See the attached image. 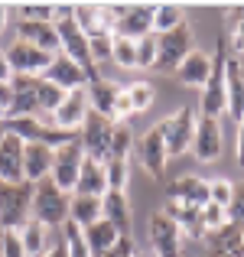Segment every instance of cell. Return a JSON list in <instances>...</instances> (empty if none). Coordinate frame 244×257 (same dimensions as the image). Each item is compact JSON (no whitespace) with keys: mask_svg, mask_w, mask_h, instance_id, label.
<instances>
[{"mask_svg":"<svg viewBox=\"0 0 244 257\" xmlns=\"http://www.w3.org/2000/svg\"><path fill=\"white\" fill-rule=\"evenodd\" d=\"M56 33H59V52L69 56L72 62H78L91 78H98V65H94V59H91L88 36L75 23V13H72L69 4H56Z\"/></svg>","mask_w":244,"mask_h":257,"instance_id":"obj_1","label":"cell"},{"mask_svg":"<svg viewBox=\"0 0 244 257\" xmlns=\"http://www.w3.org/2000/svg\"><path fill=\"white\" fill-rule=\"evenodd\" d=\"M33 218L46 228H62L72 218V195L62 192L52 179L33 186Z\"/></svg>","mask_w":244,"mask_h":257,"instance_id":"obj_2","label":"cell"},{"mask_svg":"<svg viewBox=\"0 0 244 257\" xmlns=\"http://www.w3.org/2000/svg\"><path fill=\"white\" fill-rule=\"evenodd\" d=\"M225 36L218 39V49L212 52V72H208V82L202 88L199 98V114L218 120L221 114H228V78H225V62H228V49H225Z\"/></svg>","mask_w":244,"mask_h":257,"instance_id":"obj_3","label":"cell"},{"mask_svg":"<svg viewBox=\"0 0 244 257\" xmlns=\"http://www.w3.org/2000/svg\"><path fill=\"white\" fill-rule=\"evenodd\" d=\"M33 218V186L30 182H0V228L20 231Z\"/></svg>","mask_w":244,"mask_h":257,"instance_id":"obj_4","label":"cell"},{"mask_svg":"<svg viewBox=\"0 0 244 257\" xmlns=\"http://www.w3.org/2000/svg\"><path fill=\"white\" fill-rule=\"evenodd\" d=\"M195 120H199V107L192 104H182L176 114L160 120V131H163V140H166V153L169 160L173 157H182L186 150H192V140H195Z\"/></svg>","mask_w":244,"mask_h":257,"instance_id":"obj_5","label":"cell"},{"mask_svg":"<svg viewBox=\"0 0 244 257\" xmlns=\"http://www.w3.org/2000/svg\"><path fill=\"white\" fill-rule=\"evenodd\" d=\"M189 52H195V33H192L189 23L176 26V30H169V33H160L157 36V65H153V69L163 72V75H169V72H176L182 65V59H186Z\"/></svg>","mask_w":244,"mask_h":257,"instance_id":"obj_6","label":"cell"},{"mask_svg":"<svg viewBox=\"0 0 244 257\" xmlns=\"http://www.w3.org/2000/svg\"><path fill=\"white\" fill-rule=\"evenodd\" d=\"M7 131L17 134L23 144H46L52 150H59V147L72 144L78 137V134H65L52 124H43L39 117H7Z\"/></svg>","mask_w":244,"mask_h":257,"instance_id":"obj_7","label":"cell"},{"mask_svg":"<svg viewBox=\"0 0 244 257\" xmlns=\"http://www.w3.org/2000/svg\"><path fill=\"white\" fill-rule=\"evenodd\" d=\"M147 238H150V254L153 257H182V238L173 218H166L163 212L150 215V225H147Z\"/></svg>","mask_w":244,"mask_h":257,"instance_id":"obj_8","label":"cell"},{"mask_svg":"<svg viewBox=\"0 0 244 257\" xmlns=\"http://www.w3.org/2000/svg\"><path fill=\"white\" fill-rule=\"evenodd\" d=\"M81 163H85V150H81V144H78V137H75L72 144H65V147H59V150H56V160H52V176H49V179L56 182L62 192L75 195Z\"/></svg>","mask_w":244,"mask_h":257,"instance_id":"obj_9","label":"cell"},{"mask_svg":"<svg viewBox=\"0 0 244 257\" xmlns=\"http://www.w3.org/2000/svg\"><path fill=\"white\" fill-rule=\"evenodd\" d=\"M4 56H7V65H10L13 75H30V78H39L52 65V59H56L52 52H43L30 43H20V39L13 46H7Z\"/></svg>","mask_w":244,"mask_h":257,"instance_id":"obj_10","label":"cell"},{"mask_svg":"<svg viewBox=\"0 0 244 257\" xmlns=\"http://www.w3.org/2000/svg\"><path fill=\"white\" fill-rule=\"evenodd\" d=\"M111 137H114V124L107 117H98V114H88L85 127L78 131V144L85 150V157L101 160V163H107V157H111Z\"/></svg>","mask_w":244,"mask_h":257,"instance_id":"obj_11","label":"cell"},{"mask_svg":"<svg viewBox=\"0 0 244 257\" xmlns=\"http://www.w3.org/2000/svg\"><path fill=\"white\" fill-rule=\"evenodd\" d=\"M153 33V4H117V30L114 36L144 39Z\"/></svg>","mask_w":244,"mask_h":257,"instance_id":"obj_12","label":"cell"},{"mask_svg":"<svg viewBox=\"0 0 244 257\" xmlns=\"http://www.w3.org/2000/svg\"><path fill=\"white\" fill-rule=\"evenodd\" d=\"M88 114H91L88 91L85 88H81V91H69L62 98V104L52 111V127H59V131H65V134H78L81 127H85Z\"/></svg>","mask_w":244,"mask_h":257,"instance_id":"obj_13","label":"cell"},{"mask_svg":"<svg viewBox=\"0 0 244 257\" xmlns=\"http://www.w3.org/2000/svg\"><path fill=\"white\" fill-rule=\"evenodd\" d=\"M166 205L202 212V208L208 205V179H199V176H182V179H176L166 192Z\"/></svg>","mask_w":244,"mask_h":257,"instance_id":"obj_14","label":"cell"},{"mask_svg":"<svg viewBox=\"0 0 244 257\" xmlns=\"http://www.w3.org/2000/svg\"><path fill=\"white\" fill-rule=\"evenodd\" d=\"M140 163L144 170L153 176V179H166V166H169V153H166V140H163L160 127H150V131L140 137Z\"/></svg>","mask_w":244,"mask_h":257,"instance_id":"obj_15","label":"cell"},{"mask_svg":"<svg viewBox=\"0 0 244 257\" xmlns=\"http://www.w3.org/2000/svg\"><path fill=\"white\" fill-rule=\"evenodd\" d=\"M43 78L52 82V85H59L65 94H69V91H81V88H88V82H91V75H88L78 62H72L69 56H62V52L52 59V65L43 72Z\"/></svg>","mask_w":244,"mask_h":257,"instance_id":"obj_16","label":"cell"},{"mask_svg":"<svg viewBox=\"0 0 244 257\" xmlns=\"http://www.w3.org/2000/svg\"><path fill=\"white\" fill-rule=\"evenodd\" d=\"M10 88H13V101L7 107V117H39V98H36V88H39V78H30V75H13L10 78Z\"/></svg>","mask_w":244,"mask_h":257,"instance_id":"obj_17","label":"cell"},{"mask_svg":"<svg viewBox=\"0 0 244 257\" xmlns=\"http://www.w3.org/2000/svg\"><path fill=\"white\" fill-rule=\"evenodd\" d=\"M192 153L199 163H215L221 157V127L215 117L199 114L195 120V140H192Z\"/></svg>","mask_w":244,"mask_h":257,"instance_id":"obj_18","label":"cell"},{"mask_svg":"<svg viewBox=\"0 0 244 257\" xmlns=\"http://www.w3.org/2000/svg\"><path fill=\"white\" fill-rule=\"evenodd\" d=\"M88 101H91V114H98V117H107L114 124V107H117V98L120 91H124V85L111 82V78H91L88 82Z\"/></svg>","mask_w":244,"mask_h":257,"instance_id":"obj_19","label":"cell"},{"mask_svg":"<svg viewBox=\"0 0 244 257\" xmlns=\"http://www.w3.org/2000/svg\"><path fill=\"white\" fill-rule=\"evenodd\" d=\"M52 160H56V150L46 144H26L23 150V179L30 186L49 179L52 176Z\"/></svg>","mask_w":244,"mask_h":257,"instance_id":"obj_20","label":"cell"},{"mask_svg":"<svg viewBox=\"0 0 244 257\" xmlns=\"http://www.w3.org/2000/svg\"><path fill=\"white\" fill-rule=\"evenodd\" d=\"M23 150H26V144L17 134H7L0 140V182H26L23 179Z\"/></svg>","mask_w":244,"mask_h":257,"instance_id":"obj_21","label":"cell"},{"mask_svg":"<svg viewBox=\"0 0 244 257\" xmlns=\"http://www.w3.org/2000/svg\"><path fill=\"white\" fill-rule=\"evenodd\" d=\"M17 39L20 43H30L43 52H52L59 56V33L56 23H33V20H20L17 23Z\"/></svg>","mask_w":244,"mask_h":257,"instance_id":"obj_22","label":"cell"},{"mask_svg":"<svg viewBox=\"0 0 244 257\" xmlns=\"http://www.w3.org/2000/svg\"><path fill=\"white\" fill-rule=\"evenodd\" d=\"M208 72H212V56L208 52H202V49H195V52H189L186 59H182V65L173 72L176 75V82L179 85H186V88H205L208 82Z\"/></svg>","mask_w":244,"mask_h":257,"instance_id":"obj_23","label":"cell"},{"mask_svg":"<svg viewBox=\"0 0 244 257\" xmlns=\"http://www.w3.org/2000/svg\"><path fill=\"white\" fill-rule=\"evenodd\" d=\"M101 218L111 221L120 234H131L134 231V208H131L127 192H104V199H101Z\"/></svg>","mask_w":244,"mask_h":257,"instance_id":"obj_24","label":"cell"},{"mask_svg":"<svg viewBox=\"0 0 244 257\" xmlns=\"http://www.w3.org/2000/svg\"><path fill=\"white\" fill-rule=\"evenodd\" d=\"M225 78H228V117L234 124H241L244 120V65H241V59L228 56Z\"/></svg>","mask_w":244,"mask_h":257,"instance_id":"obj_25","label":"cell"},{"mask_svg":"<svg viewBox=\"0 0 244 257\" xmlns=\"http://www.w3.org/2000/svg\"><path fill=\"white\" fill-rule=\"evenodd\" d=\"M104 192H107L104 163H101V160H91V157H85V163H81V173H78L75 195H98V199H104Z\"/></svg>","mask_w":244,"mask_h":257,"instance_id":"obj_26","label":"cell"},{"mask_svg":"<svg viewBox=\"0 0 244 257\" xmlns=\"http://www.w3.org/2000/svg\"><path fill=\"white\" fill-rule=\"evenodd\" d=\"M85 241H88V247H91V257H107V251L120 241V231L111 221L101 218V221H94L91 228H85Z\"/></svg>","mask_w":244,"mask_h":257,"instance_id":"obj_27","label":"cell"},{"mask_svg":"<svg viewBox=\"0 0 244 257\" xmlns=\"http://www.w3.org/2000/svg\"><path fill=\"white\" fill-rule=\"evenodd\" d=\"M189 23L186 20V7L182 4H153V33H169L176 26Z\"/></svg>","mask_w":244,"mask_h":257,"instance_id":"obj_28","label":"cell"},{"mask_svg":"<svg viewBox=\"0 0 244 257\" xmlns=\"http://www.w3.org/2000/svg\"><path fill=\"white\" fill-rule=\"evenodd\" d=\"M78 228H91L101 221V199L98 195H72V218Z\"/></svg>","mask_w":244,"mask_h":257,"instance_id":"obj_29","label":"cell"},{"mask_svg":"<svg viewBox=\"0 0 244 257\" xmlns=\"http://www.w3.org/2000/svg\"><path fill=\"white\" fill-rule=\"evenodd\" d=\"M20 238H23V247H26V257H43L49 247H46V238H49V228L39 225L36 218H30L23 228H20Z\"/></svg>","mask_w":244,"mask_h":257,"instance_id":"obj_30","label":"cell"},{"mask_svg":"<svg viewBox=\"0 0 244 257\" xmlns=\"http://www.w3.org/2000/svg\"><path fill=\"white\" fill-rule=\"evenodd\" d=\"M62 244L69 257H91V247L85 241V228H78L75 221H65L62 225Z\"/></svg>","mask_w":244,"mask_h":257,"instance_id":"obj_31","label":"cell"},{"mask_svg":"<svg viewBox=\"0 0 244 257\" xmlns=\"http://www.w3.org/2000/svg\"><path fill=\"white\" fill-rule=\"evenodd\" d=\"M199 218H202V231H205L208 238H212V234H218V231H225V228L231 225V215H228V208L215 205V202H208V205L202 208Z\"/></svg>","mask_w":244,"mask_h":257,"instance_id":"obj_32","label":"cell"},{"mask_svg":"<svg viewBox=\"0 0 244 257\" xmlns=\"http://www.w3.org/2000/svg\"><path fill=\"white\" fill-rule=\"evenodd\" d=\"M104 176H107V192H127L131 160H107V163H104Z\"/></svg>","mask_w":244,"mask_h":257,"instance_id":"obj_33","label":"cell"},{"mask_svg":"<svg viewBox=\"0 0 244 257\" xmlns=\"http://www.w3.org/2000/svg\"><path fill=\"white\" fill-rule=\"evenodd\" d=\"M124 88H127V98H131V104H134V114L150 111L153 98H157V91H153L150 82H131V85H124Z\"/></svg>","mask_w":244,"mask_h":257,"instance_id":"obj_34","label":"cell"},{"mask_svg":"<svg viewBox=\"0 0 244 257\" xmlns=\"http://www.w3.org/2000/svg\"><path fill=\"white\" fill-rule=\"evenodd\" d=\"M36 98H39V111H46L52 117V111H56L59 104H62V98H65V91L59 85H52V82H46L43 75H39V88H36Z\"/></svg>","mask_w":244,"mask_h":257,"instance_id":"obj_35","label":"cell"},{"mask_svg":"<svg viewBox=\"0 0 244 257\" xmlns=\"http://www.w3.org/2000/svg\"><path fill=\"white\" fill-rule=\"evenodd\" d=\"M134 150V134L127 124H114V137H111V157L107 160H131Z\"/></svg>","mask_w":244,"mask_h":257,"instance_id":"obj_36","label":"cell"},{"mask_svg":"<svg viewBox=\"0 0 244 257\" xmlns=\"http://www.w3.org/2000/svg\"><path fill=\"white\" fill-rule=\"evenodd\" d=\"M111 62H117L120 69H137V43H134V39H124V36H114Z\"/></svg>","mask_w":244,"mask_h":257,"instance_id":"obj_37","label":"cell"},{"mask_svg":"<svg viewBox=\"0 0 244 257\" xmlns=\"http://www.w3.org/2000/svg\"><path fill=\"white\" fill-rule=\"evenodd\" d=\"M17 17L33 23H56V4H17Z\"/></svg>","mask_w":244,"mask_h":257,"instance_id":"obj_38","label":"cell"},{"mask_svg":"<svg viewBox=\"0 0 244 257\" xmlns=\"http://www.w3.org/2000/svg\"><path fill=\"white\" fill-rule=\"evenodd\" d=\"M234 186L228 179H208V202H215V205H221V208H231V202H234Z\"/></svg>","mask_w":244,"mask_h":257,"instance_id":"obj_39","label":"cell"},{"mask_svg":"<svg viewBox=\"0 0 244 257\" xmlns=\"http://www.w3.org/2000/svg\"><path fill=\"white\" fill-rule=\"evenodd\" d=\"M153 65H157V33L137 39V69L150 72Z\"/></svg>","mask_w":244,"mask_h":257,"instance_id":"obj_40","label":"cell"},{"mask_svg":"<svg viewBox=\"0 0 244 257\" xmlns=\"http://www.w3.org/2000/svg\"><path fill=\"white\" fill-rule=\"evenodd\" d=\"M88 46H91L94 65L107 62V59H111V49H114V33H98V36H88Z\"/></svg>","mask_w":244,"mask_h":257,"instance_id":"obj_41","label":"cell"},{"mask_svg":"<svg viewBox=\"0 0 244 257\" xmlns=\"http://www.w3.org/2000/svg\"><path fill=\"white\" fill-rule=\"evenodd\" d=\"M0 257H26L20 231H4L0 234Z\"/></svg>","mask_w":244,"mask_h":257,"instance_id":"obj_42","label":"cell"},{"mask_svg":"<svg viewBox=\"0 0 244 257\" xmlns=\"http://www.w3.org/2000/svg\"><path fill=\"white\" fill-rule=\"evenodd\" d=\"M231 46L244 52V7H231Z\"/></svg>","mask_w":244,"mask_h":257,"instance_id":"obj_43","label":"cell"},{"mask_svg":"<svg viewBox=\"0 0 244 257\" xmlns=\"http://www.w3.org/2000/svg\"><path fill=\"white\" fill-rule=\"evenodd\" d=\"M228 215H231V225L244 228V189L234 195V202H231V208H228Z\"/></svg>","mask_w":244,"mask_h":257,"instance_id":"obj_44","label":"cell"},{"mask_svg":"<svg viewBox=\"0 0 244 257\" xmlns=\"http://www.w3.org/2000/svg\"><path fill=\"white\" fill-rule=\"evenodd\" d=\"M238 166L244 170V120L238 124Z\"/></svg>","mask_w":244,"mask_h":257,"instance_id":"obj_45","label":"cell"},{"mask_svg":"<svg viewBox=\"0 0 244 257\" xmlns=\"http://www.w3.org/2000/svg\"><path fill=\"white\" fill-rule=\"evenodd\" d=\"M13 78V72H10V65H7V56L0 52V82H10Z\"/></svg>","mask_w":244,"mask_h":257,"instance_id":"obj_46","label":"cell"},{"mask_svg":"<svg viewBox=\"0 0 244 257\" xmlns=\"http://www.w3.org/2000/svg\"><path fill=\"white\" fill-rule=\"evenodd\" d=\"M43 257H69V254H65V244H56V247H49Z\"/></svg>","mask_w":244,"mask_h":257,"instance_id":"obj_47","label":"cell"},{"mask_svg":"<svg viewBox=\"0 0 244 257\" xmlns=\"http://www.w3.org/2000/svg\"><path fill=\"white\" fill-rule=\"evenodd\" d=\"M7 17H10V7L0 4V33H4V26H7Z\"/></svg>","mask_w":244,"mask_h":257,"instance_id":"obj_48","label":"cell"},{"mask_svg":"<svg viewBox=\"0 0 244 257\" xmlns=\"http://www.w3.org/2000/svg\"><path fill=\"white\" fill-rule=\"evenodd\" d=\"M208 257H238V254L225 251V247H212V251H208Z\"/></svg>","mask_w":244,"mask_h":257,"instance_id":"obj_49","label":"cell"},{"mask_svg":"<svg viewBox=\"0 0 244 257\" xmlns=\"http://www.w3.org/2000/svg\"><path fill=\"white\" fill-rule=\"evenodd\" d=\"M7 134H10V131H7V120H4V124H0V140H4Z\"/></svg>","mask_w":244,"mask_h":257,"instance_id":"obj_50","label":"cell"},{"mask_svg":"<svg viewBox=\"0 0 244 257\" xmlns=\"http://www.w3.org/2000/svg\"><path fill=\"white\" fill-rule=\"evenodd\" d=\"M4 120H7V111H4V107H0V124H4Z\"/></svg>","mask_w":244,"mask_h":257,"instance_id":"obj_51","label":"cell"},{"mask_svg":"<svg viewBox=\"0 0 244 257\" xmlns=\"http://www.w3.org/2000/svg\"><path fill=\"white\" fill-rule=\"evenodd\" d=\"M137 257H153V254H137Z\"/></svg>","mask_w":244,"mask_h":257,"instance_id":"obj_52","label":"cell"},{"mask_svg":"<svg viewBox=\"0 0 244 257\" xmlns=\"http://www.w3.org/2000/svg\"><path fill=\"white\" fill-rule=\"evenodd\" d=\"M0 234H4V228H0Z\"/></svg>","mask_w":244,"mask_h":257,"instance_id":"obj_53","label":"cell"}]
</instances>
